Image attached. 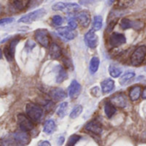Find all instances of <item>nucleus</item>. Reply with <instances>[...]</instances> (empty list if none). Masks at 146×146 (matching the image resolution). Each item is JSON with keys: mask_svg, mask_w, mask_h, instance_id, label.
<instances>
[{"mask_svg": "<svg viewBox=\"0 0 146 146\" xmlns=\"http://www.w3.org/2000/svg\"><path fill=\"white\" fill-rule=\"evenodd\" d=\"M1 141L3 146H25L29 143L30 138L26 132L19 131L6 136Z\"/></svg>", "mask_w": 146, "mask_h": 146, "instance_id": "nucleus-1", "label": "nucleus"}, {"mask_svg": "<svg viewBox=\"0 0 146 146\" xmlns=\"http://www.w3.org/2000/svg\"><path fill=\"white\" fill-rule=\"evenodd\" d=\"M26 113L27 115L35 122L39 121L43 117V109L34 103H28L26 105Z\"/></svg>", "mask_w": 146, "mask_h": 146, "instance_id": "nucleus-2", "label": "nucleus"}, {"mask_svg": "<svg viewBox=\"0 0 146 146\" xmlns=\"http://www.w3.org/2000/svg\"><path fill=\"white\" fill-rule=\"evenodd\" d=\"M146 58V46L140 45L133 51L131 56V62L133 66L137 67L143 63Z\"/></svg>", "mask_w": 146, "mask_h": 146, "instance_id": "nucleus-3", "label": "nucleus"}, {"mask_svg": "<svg viewBox=\"0 0 146 146\" xmlns=\"http://www.w3.org/2000/svg\"><path fill=\"white\" fill-rule=\"evenodd\" d=\"M46 14V11L44 9H38L33 12L28 13L26 15H23L21 18L19 19L18 22L21 23H32L35 21H38V19L42 18Z\"/></svg>", "mask_w": 146, "mask_h": 146, "instance_id": "nucleus-4", "label": "nucleus"}, {"mask_svg": "<svg viewBox=\"0 0 146 146\" xmlns=\"http://www.w3.org/2000/svg\"><path fill=\"white\" fill-rule=\"evenodd\" d=\"M35 40L43 47L48 48L50 46V36L49 33L46 29L41 28L37 29L34 33Z\"/></svg>", "mask_w": 146, "mask_h": 146, "instance_id": "nucleus-5", "label": "nucleus"}, {"mask_svg": "<svg viewBox=\"0 0 146 146\" xmlns=\"http://www.w3.org/2000/svg\"><path fill=\"white\" fill-rule=\"evenodd\" d=\"M17 122H18V126L21 131L26 132V133L33 130L34 127L33 121L27 115L24 114H19L17 115Z\"/></svg>", "mask_w": 146, "mask_h": 146, "instance_id": "nucleus-6", "label": "nucleus"}, {"mask_svg": "<svg viewBox=\"0 0 146 146\" xmlns=\"http://www.w3.org/2000/svg\"><path fill=\"white\" fill-rule=\"evenodd\" d=\"M80 5L77 3H56L52 6L53 10H59V11H63L67 13H73L75 11H78L80 9Z\"/></svg>", "mask_w": 146, "mask_h": 146, "instance_id": "nucleus-7", "label": "nucleus"}, {"mask_svg": "<svg viewBox=\"0 0 146 146\" xmlns=\"http://www.w3.org/2000/svg\"><path fill=\"white\" fill-rule=\"evenodd\" d=\"M20 38H15L12 40H10V42L8 44V45L5 46L4 48V55L6 59L9 62H12L14 59V56H15V48L16 45L19 43Z\"/></svg>", "mask_w": 146, "mask_h": 146, "instance_id": "nucleus-8", "label": "nucleus"}, {"mask_svg": "<svg viewBox=\"0 0 146 146\" xmlns=\"http://www.w3.org/2000/svg\"><path fill=\"white\" fill-rule=\"evenodd\" d=\"M127 42V38L123 33H112L109 38V43L111 47H119L122 44H124Z\"/></svg>", "mask_w": 146, "mask_h": 146, "instance_id": "nucleus-9", "label": "nucleus"}, {"mask_svg": "<svg viewBox=\"0 0 146 146\" xmlns=\"http://www.w3.org/2000/svg\"><path fill=\"white\" fill-rule=\"evenodd\" d=\"M110 103L115 107L123 109L127 105V98L124 93H117L110 98Z\"/></svg>", "mask_w": 146, "mask_h": 146, "instance_id": "nucleus-10", "label": "nucleus"}, {"mask_svg": "<svg viewBox=\"0 0 146 146\" xmlns=\"http://www.w3.org/2000/svg\"><path fill=\"white\" fill-rule=\"evenodd\" d=\"M85 39V43L86 44L92 49H94L98 46V35L95 33V32L93 30H90L88 31L84 37Z\"/></svg>", "mask_w": 146, "mask_h": 146, "instance_id": "nucleus-11", "label": "nucleus"}, {"mask_svg": "<svg viewBox=\"0 0 146 146\" xmlns=\"http://www.w3.org/2000/svg\"><path fill=\"white\" fill-rule=\"evenodd\" d=\"M75 19L83 27H87L91 22V15L87 10H82L77 13Z\"/></svg>", "mask_w": 146, "mask_h": 146, "instance_id": "nucleus-12", "label": "nucleus"}, {"mask_svg": "<svg viewBox=\"0 0 146 146\" xmlns=\"http://www.w3.org/2000/svg\"><path fill=\"white\" fill-rule=\"evenodd\" d=\"M56 32L62 38H64L66 40H72L76 37V33L68 27H59V28H57Z\"/></svg>", "mask_w": 146, "mask_h": 146, "instance_id": "nucleus-13", "label": "nucleus"}, {"mask_svg": "<svg viewBox=\"0 0 146 146\" xmlns=\"http://www.w3.org/2000/svg\"><path fill=\"white\" fill-rule=\"evenodd\" d=\"M86 130H87L90 133H92L94 134L99 135L102 133L103 132V127L102 125L100 124V122L97 121H89L86 126H85Z\"/></svg>", "mask_w": 146, "mask_h": 146, "instance_id": "nucleus-14", "label": "nucleus"}, {"mask_svg": "<svg viewBox=\"0 0 146 146\" xmlns=\"http://www.w3.org/2000/svg\"><path fill=\"white\" fill-rule=\"evenodd\" d=\"M50 97L53 101H62L67 98V93L62 88H53L49 92Z\"/></svg>", "mask_w": 146, "mask_h": 146, "instance_id": "nucleus-15", "label": "nucleus"}, {"mask_svg": "<svg viewBox=\"0 0 146 146\" xmlns=\"http://www.w3.org/2000/svg\"><path fill=\"white\" fill-rule=\"evenodd\" d=\"M80 90H81L80 84L77 80H73L68 86V96L71 98H76L80 95Z\"/></svg>", "mask_w": 146, "mask_h": 146, "instance_id": "nucleus-16", "label": "nucleus"}, {"mask_svg": "<svg viewBox=\"0 0 146 146\" xmlns=\"http://www.w3.org/2000/svg\"><path fill=\"white\" fill-rule=\"evenodd\" d=\"M49 55L52 59H58L62 56V49L61 47L56 44L52 43L49 46Z\"/></svg>", "mask_w": 146, "mask_h": 146, "instance_id": "nucleus-17", "label": "nucleus"}, {"mask_svg": "<svg viewBox=\"0 0 146 146\" xmlns=\"http://www.w3.org/2000/svg\"><path fill=\"white\" fill-rule=\"evenodd\" d=\"M115 88V81L111 79H106L102 81L101 83V89L102 92L105 94L111 92Z\"/></svg>", "mask_w": 146, "mask_h": 146, "instance_id": "nucleus-18", "label": "nucleus"}, {"mask_svg": "<svg viewBox=\"0 0 146 146\" xmlns=\"http://www.w3.org/2000/svg\"><path fill=\"white\" fill-rule=\"evenodd\" d=\"M141 94H142V88H141V86H133L130 89L128 96H129L130 99L133 102H135V101L139 100V98H140Z\"/></svg>", "mask_w": 146, "mask_h": 146, "instance_id": "nucleus-19", "label": "nucleus"}, {"mask_svg": "<svg viewBox=\"0 0 146 146\" xmlns=\"http://www.w3.org/2000/svg\"><path fill=\"white\" fill-rule=\"evenodd\" d=\"M135 77V73L132 72V71H128L127 73H125L123 75L121 76L120 78V84L121 86H127L128 84H130L133 80Z\"/></svg>", "mask_w": 146, "mask_h": 146, "instance_id": "nucleus-20", "label": "nucleus"}, {"mask_svg": "<svg viewBox=\"0 0 146 146\" xmlns=\"http://www.w3.org/2000/svg\"><path fill=\"white\" fill-rule=\"evenodd\" d=\"M31 0H12V6L16 10H23L27 7Z\"/></svg>", "mask_w": 146, "mask_h": 146, "instance_id": "nucleus-21", "label": "nucleus"}, {"mask_svg": "<svg viewBox=\"0 0 146 146\" xmlns=\"http://www.w3.org/2000/svg\"><path fill=\"white\" fill-rule=\"evenodd\" d=\"M68 78V74L66 70L62 66H57V71H56V80L57 83H62Z\"/></svg>", "mask_w": 146, "mask_h": 146, "instance_id": "nucleus-22", "label": "nucleus"}, {"mask_svg": "<svg viewBox=\"0 0 146 146\" xmlns=\"http://www.w3.org/2000/svg\"><path fill=\"white\" fill-rule=\"evenodd\" d=\"M44 132L46 134H51L56 130V123L53 120H48L44 124Z\"/></svg>", "mask_w": 146, "mask_h": 146, "instance_id": "nucleus-23", "label": "nucleus"}, {"mask_svg": "<svg viewBox=\"0 0 146 146\" xmlns=\"http://www.w3.org/2000/svg\"><path fill=\"white\" fill-rule=\"evenodd\" d=\"M104 113L108 118H112L116 113V109L110 102H107L104 105Z\"/></svg>", "mask_w": 146, "mask_h": 146, "instance_id": "nucleus-24", "label": "nucleus"}, {"mask_svg": "<svg viewBox=\"0 0 146 146\" xmlns=\"http://www.w3.org/2000/svg\"><path fill=\"white\" fill-rule=\"evenodd\" d=\"M100 65V60L98 56H93L91 61H90V65H89V69L91 74H95L99 68Z\"/></svg>", "mask_w": 146, "mask_h": 146, "instance_id": "nucleus-25", "label": "nucleus"}, {"mask_svg": "<svg viewBox=\"0 0 146 146\" xmlns=\"http://www.w3.org/2000/svg\"><path fill=\"white\" fill-rule=\"evenodd\" d=\"M109 73L113 78H118V77L121 76V74H122V68L111 64L109 67Z\"/></svg>", "mask_w": 146, "mask_h": 146, "instance_id": "nucleus-26", "label": "nucleus"}, {"mask_svg": "<svg viewBox=\"0 0 146 146\" xmlns=\"http://www.w3.org/2000/svg\"><path fill=\"white\" fill-rule=\"evenodd\" d=\"M103 27V17L101 15H96L93 18V22H92V29L94 32L99 31Z\"/></svg>", "mask_w": 146, "mask_h": 146, "instance_id": "nucleus-27", "label": "nucleus"}, {"mask_svg": "<svg viewBox=\"0 0 146 146\" xmlns=\"http://www.w3.org/2000/svg\"><path fill=\"white\" fill-rule=\"evenodd\" d=\"M120 27L123 30H127L129 28H133V21L128 18H122L120 21Z\"/></svg>", "mask_w": 146, "mask_h": 146, "instance_id": "nucleus-28", "label": "nucleus"}, {"mask_svg": "<svg viewBox=\"0 0 146 146\" xmlns=\"http://www.w3.org/2000/svg\"><path fill=\"white\" fill-rule=\"evenodd\" d=\"M68 106V104L67 102L62 103V104L58 106V108H57V110H56V114H57V115L60 116V117H62V118L64 117V115H65L66 113H67Z\"/></svg>", "mask_w": 146, "mask_h": 146, "instance_id": "nucleus-29", "label": "nucleus"}, {"mask_svg": "<svg viewBox=\"0 0 146 146\" xmlns=\"http://www.w3.org/2000/svg\"><path fill=\"white\" fill-rule=\"evenodd\" d=\"M83 111V107L81 105H77L74 108V110H72V112L70 113V118L72 119H75L77 118Z\"/></svg>", "mask_w": 146, "mask_h": 146, "instance_id": "nucleus-30", "label": "nucleus"}, {"mask_svg": "<svg viewBox=\"0 0 146 146\" xmlns=\"http://www.w3.org/2000/svg\"><path fill=\"white\" fill-rule=\"evenodd\" d=\"M134 0H118V7L121 9H127L133 5Z\"/></svg>", "mask_w": 146, "mask_h": 146, "instance_id": "nucleus-31", "label": "nucleus"}, {"mask_svg": "<svg viewBox=\"0 0 146 146\" xmlns=\"http://www.w3.org/2000/svg\"><path fill=\"white\" fill-rule=\"evenodd\" d=\"M80 139V136L79 135H76V134H74L72 136L69 137L68 139V145L67 146H74L77 143L78 141Z\"/></svg>", "mask_w": 146, "mask_h": 146, "instance_id": "nucleus-32", "label": "nucleus"}, {"mask_svg": "<svg viewBox=\"0 0 146 146\" xmlns=\"http://www.w3.org/2000/svg\"><path fill=\"white\" fill-rule=\"evenodd\" d=\"M63 22V19L60 15H54L52 17V23L56 26H61Z\"/></svg>", "mask_w": 146, "mask_h": 146, "instance_id": "nucleus-33", "label": "nucleus"}, {"mask_svg": "<svg viewBox=\"0 0 146 146\" xmlns=\"http://www.w3.org/2000/svg\"><path fill=\"white\" fill-rule=\"evenodd\" d=\"M68 27H70L73 30L76 29L77 27H78V22H77V21H76L75 18H70L68 20Z\"/></svg>", "mask_w": 146, "mask_h": 146, "instance_id": "nucleus-34", "label": "nucleus"}, {"mask_svg": "<svg viewBox=\"0 0 146 146\" xmlns=\"http://www.w3.org/2000/svg\"><path fill=\"white\" fill-rule=\"evenodd\" d=\"M14 21V18L12 17H8V18H3V19H0V25H7V24H9L11 22Z\"/></svg>", "mask_w": 146, "mask_h": 146, "instance_id": "nucleus-35", "label": "nucleus"}, {"mask_svg": "<svg viewBox=\"0 0 146 146\" xmlns=\"http://www.w3.org/2000/svg\"><path fill=\"white\" fill-rule=\"evenodd\" d=\"M26 46H27V48H29V49L31 50V49H33V48L35 46V43H34L33 41H32V40H28V41L27 42Z\"/></svg>", "mask_w": 146, "mask_h": 146, "instance_id": "nucleus-36", "label": "nucleus"}, {"mask_svg": "<svg viewBox=\"0 0 146 146\" xmlns=\"http://www.w3.org/2000/svg\"><path fill=\"white\" fill-rule=\"evenodd\" d=\"M94 0H80V3L82 4V5H86V4H89L91 3L92 2H93Z\"/></svg>", "mask_w": 146, "mask_h": 146, "instance_id": "nucleus-37", "label": "nucleus"}, {"mask_svg": "<svg viewBox=\"0 0 146 146\" xmlns=\"http://www.w3.org/2000/svg\"><path fill=\"white\" fill-rule=\"evenodd\" d=\"M64 140H65V139H64V137L63 136H61L59 139H58V145H62L63 143H64Z\"/></svg>", "mask_w": 146, "mask_h": 146, "instance_id": "nucleus-38", "label": "nucleus"}, {"mask_svg": "<svg viewBox=\"0 0 146 146\" xmlns=\"http://www.w3.org/2000/svg\"><path fill=\"white\" fill-rule=\"evenodd\" d=\"M39 146H51V145H50V142H48V141H43V142H41V143H40Z\"/></svg>", "mask_w": 146, "mask_h": 146, "instance_id": "nucleus-39", "label": "nucleus"}, {"mask_svg": "<svg viewBox=\"0 0 146 146\" xmlns=\"http://www.w3.org/2000/svg\"><path fill=\"white\" fill-rule=\"evenodd\" d=\"M141 96H142V98H144V99H146V87L142 91V94H141Z\"/></svg>", "mask_w": 146, "mask_h": 146, "instance_id": "nucleus-40", "label": "nucleus"}, {"mask_svg": "<svg viewBox=\"0 0 146 146\" xmlns=\"http://www.w3.org/2000/svg\"><path fill=\"white\" fill-rule=\"evenodd\" d=\"M115 1V0H108V4H109V5H111Z\"/></svg>", "mask_w": 146, "mask_h": 146, "instance_id": "nucleus-41", "label": "nucleus"}, {"mask_svg": "<svg viewBox=\"0 0 146 146\" xmlns=\"http://www.w3.org/2000/svg\"><path fill=\"white\" fill-rule=\"evenodd\" d=\"M2 12H3V6L0 4V15L2 14Z\"/></svg>", "mask_w": 146, "mask_h": 146, "instance_id": "nucleus-42", "label": "nucleus"}, {"mask_svg": "<svg viewBox=\"0 0 146 146\" xmlns=\"http://www.w3.org/2000/svg\"><path fill=\"white\" fill-rule=\"evenodd\" d=\"M2 58V50L0 49V59Z\"/></svg>", "mask_w": 146, "mask_h": 146, "instance_id": "nucleus-43", "label": "nucleus"}, {"mask_svg": "<svg viewBox=\"0 0 146 146\" xmlns=\"http://www.w3.org/2000/svg\"><path fill=\"white\" fill-rule=\"evenodd\" d=\"M0 146H3V143H2V141H0Z\"/></svg>", "mask_w": 146, "mask_h": 146, "instance_id": "nucleus-44", "label": "nucleus"}, {"mask_svg": "<svg viewBox=\"0 0 146 146\" xmlns=\"http://www.w3.org/2000/svg\"><path fill=\"white\" fill-rule=\"evenodd\" d=\"M145 72H146V68H145Z\"/></svg>", "mask_w": 146, "mask_h": 146, "instance_id": "nucleus-45", "label": "nucleus"}]
</instances>
